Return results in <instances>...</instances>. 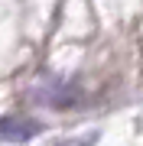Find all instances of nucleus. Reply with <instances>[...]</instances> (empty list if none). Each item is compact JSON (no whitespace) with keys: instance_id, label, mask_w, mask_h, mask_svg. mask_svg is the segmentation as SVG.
Returning <instances> with one entry per match:
<instances>
[{"instance_id":"f257e3e1","label":"nucleus","mask_w":143,"mask_h":146,"mask_svg":"<svg viewBox=\"0 0 143 146\" xmlns=\"http://www.w3.org/2000/svg\"><path fill=\"white\" fill-rule=\"evenodd\" d=\"M43 127L29 117H0V140L3 143H26L33 140Z\"/></svg>"},{"instance_id":"f03ea898","label":"nucleus","mask_w":143,"mask_h":146,"mask_svg":"<svg viewBox=\"0 0 143 146\" xmlns=\"http://www.w3.org/2000/svg\"><path fill=\"white\" fill-rule=\"evenodd\" d=\"M65 146H85V143H81V140H75V143H65Z\"/></svg>"}]
</instances>
